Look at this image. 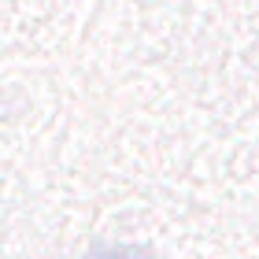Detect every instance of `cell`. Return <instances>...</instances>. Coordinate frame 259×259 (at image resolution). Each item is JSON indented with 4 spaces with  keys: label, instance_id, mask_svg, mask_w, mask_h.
Instances as JSON below:
<instances>
[{
    "label": "cell",
    "instance_id": "1",
    "mask_svg": "<svg viewBox=\"0 0 259 259\" xmlns=\"http://www.w3.org/2000/svg\"><path fill=\"white\" fill-rule=\"evenodd\" d=\"M85 259H159V255L141 248V244H111V248H97Z\"/></svg>",
    "mask_w": 259,
    "mask_h": 259
}]
</instances>
